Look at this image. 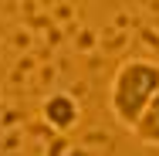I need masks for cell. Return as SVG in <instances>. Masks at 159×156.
Here are the masks:
<instances>
[{"mask_svg":"<svg viewBox=\"0 0 159 156\" xmlns=\"http://www.w3.org/2000/svg\"><path fill=\"white\" fill-rule=\"evenodd\" d=\"M156 92H159V61H149V58L122 61L108 82V109L115 122L132 132V125L139 122V116L146 112V105L152 102Z\"/></svg>","mask_w":159,"mask_h":156,"instance_id":"obj_1","label":"cell"},{"mask_svg":"<svg viewBox=\"0 0 159 156\" xmlns=\"http://www.w3.org/2000/svg\"><path fill=\"white\" fill-rule=\"evenodd\" d=\"M41 116L48 119V125H54V129H71V125L78 122V102L71 98V95H51V98H44V105H41Z\"/></svg>","mask_w":159,"mask_h":156,"instance_id":"obj_2","label":"cell"},{"mask_svg":"<svg viewBox=\"0 0 159 156\" xmlns=\"http://www.w3.org/2000/svg\"><path fill=\"white\" fill-rule=\"evenodd\" d=\"M132 136L142 146H159V92L152 95V102L146 105V112L139 116V122L132 125Z\"/></svg>","mask_w":159,"mask_h":156,"instance_id":"obj_3","label":"cell"}]
</instances>
